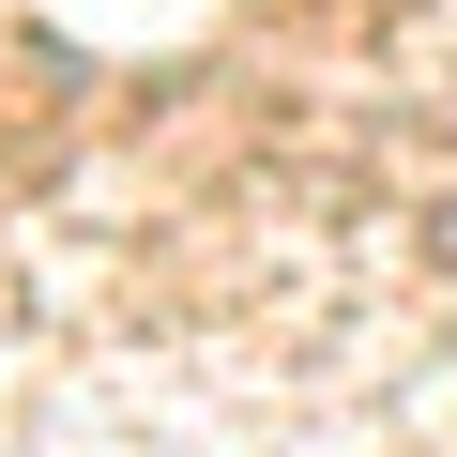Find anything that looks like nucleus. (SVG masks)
<instances>
[{"label": "nucleus", "instance_id": "nucleus-1", "mask_svg": "<svg viewBox=\"0 0 457 457\" xmlns=\"http://www.w3.org/2000/svg\"><path fill=\"white\" fill-rule=\"evenodd\" d=\"M442 260H457V183H442Z\"/></svg>", "mask_w": 457, "mask_h": 457}]
</instances>
